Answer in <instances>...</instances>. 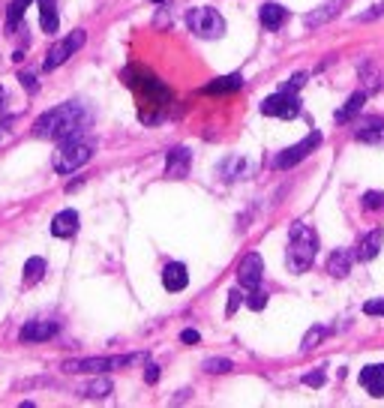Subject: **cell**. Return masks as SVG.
Returning a JSON list of instances; mask_svg holds the SVG:
<instances>
[{"label":"cell","mask_w":384,"mask_h":408,"mask_svg":"<svg viewBox=\"0 0 384 408\" xmlns=\"http://www.w3.org/2000/svg\"><path fill=\"white\" fill-rule=\"evenodd\" d=\"M360 84H364V90L369 94H376V90L381 87V72H378V66H372V63H364L360 66Z\"/></svg>","instance_id":"cell-26"},{"label":"cell","mask_w":384,"mask_h":408,"mask_svg":"<svg viewBox=\"0 0 384 408\" xmlns=\"http://www.w3.org/2000/svg\"><path fill=\"white\" fill-rule=\"evenodd\" d=\"M357 141H378L381 135H384V120L381 117H366V120H360L357 123Z\"/></svg>","instance_id":"cell-20"},{"label":"cell","mask_w":384,"mask_h":408,"mask_svg":"<svg viewBox=\"0 0 384 408\" xmlns=\"http://www.w3.org/2000/svg\"><path fill=\"white\" fill-rule=\"evenodd\" d=\"M189 165H192V153L186 147H174V151L165 156V174L172 180H184L189 174Z\"/></svg>","instance_id":"cell-11"},{"label":"cell","mask_w":384,"mask_h":408,"mask_svg":"<svg viewBox=\"0 0 384 408\" xmlns=\"http://www.w3.org/2000/svg\"><path fill=\"white\" fill-rule=\"evenodd\" d=\"M324 327H309V331H307V336H303V343H300V351H312L315 345H319L321 343V339H324Z\"/></svg>","instance_id":"cell-29"},{"label":"cell","mask_w":384,"mask_h":408,"mask_svg":"<svg viewBox=\"0 0 384 408\" xmlns=\"http://www.w3.org/2000/svg\"><path fill=\"white\" fill-rule=\"evenodd\" d=\"M246 306H250V310H255V312H262L264 306H267V294H264L262 288H250V298H246Z\"/></svg>","instance_id":"cell-31"},{"label":"cell","mask_w":384,"mask_h":408,"mask_svg":"<svg viewBox=\"0 0 384 408\" xmlns=\"http://www.w3.org/2000/svg\"><path fill=\"white\" fill-rule=\"evenodd\" d=\"M151 4H162V0H151Z\"/></svg>","instance_id":"cell-41"},{"label":"cell","mask_w":384,"mask_h":408,"mask_svg":"<svg viewBox=\"0 0 384 408\" xmlns=\"http://www.w3.org/2000/svg\"><path fill=\"white\" fill-rule=\"evenodd\" d=\"M262 115L267 117H282V120H295L300 115V99L291 90H279V94L267 96L262 102Z\"/></svg>","instance_id":"cell-7"},{"label":"cell","mask_w":384,"mask_h":408,"mask_svg":"<svg viewBox=\"0 0 384 408\" xmlns=\"http://www.w3.org/2000/svg\"><path fill=\"white\" fill-rule=\"evenodd\" d=\"M201 369L210 372V376H225V372L234 369V364H231L229 357H207L205 364H201Z\"/></svg>","instance_id":"cell-28"},{"label":"cell","mask_w":384,"mask_h":408,"mask_svg":"<svg viewBox=\"0 0 384 408\" xmlns=\"http://www.w3.org/2000/svg\"><path fill=\"white\" fill-rule=\"evenodd\" d=\"M90 123V111L84 102H60L51 111L37 117L33 123V135L37 139H51V141H66L82 135L84 127Z\"/></svg>","instance_id":"cell-1"},{"label":"cell","mask_w":384,"mask_h":408,"mask_svg":"<svg viewBox=\"0 0 384 408\" xmlns=\"http://www.w3.org/2000/svg\"><path fill=\"white\" fill-rule=\"evenodd\" d=\"M186 25L201 39H219L225 33V18L210 6H192L186 13Z\"/></svg>","instance_id":"cell-4"},{"label":"cell","mask_w":384,"mask_h":408,"mask_svg":"<svg viewBox=\"0 0 384 408\" xmlns=\"http://www.w3.org/2000/svg\"><path fill=\"white\" fill-rule=\"evenodd\" d=\"M111 390H115V384H111V378H105L103 372H99L96 378H90L87 384H82V390H78V393L87 396V400H105V396H108Z\"/></svg>","instance_id":"cell-19"},{"label":"cell","mask_w":384,"mask_h":408,"mask_svg":"<svg viewBox=\"0 0 384 408\" xmlns=\"http://www.w3.org/2000/svg\"><path fill=\"white\" fill-rule=\"evenodd\" d=\"M148 355H129V357H82V360H66L63 372H90V376H99L105 369H123L129 364H139Z\"/></svg>","instance_id":"cell-5"},{"label":"cell","mask_w":384,"mask_h":408,"mask_svg":"<svg viewBox=\"0 0 384 408\" xmlns=\"http://www.w3.org/2000/svg\"><path fill=\"white\" fill-rule=\"evenodd\" d=\"M360 384H364V388L369 390V396L381 400V396H384V364L360 369Z\"/></svg>","instance_id":"cell-15"},{"label":"cell","mask_w":384,"mask_h":408,"mask_svg":"<svg viewBox=\"0 0 384 408\" xmlns=\"http://www.w3.org/2000/svg\"><path fill=\"white\" fill-rule=\"evenodd\" d=\"M345 4H348V0H327L324 6L312 9V13H309L307 18H303V25H307V27H312V30H315V27H321V25H327V21H333L336 15H340Z\"/></svg>","instance_id":"cell-12"},{"label":"cell","mask_w":384,"mask_h":408,"mask_svg":"<svg viewBox=\"0 0 384 408\" xmlns=\"http://www.w3.org/2000/svg\"><path fill=\"white\" fill-rule=\"evenodd\" d=\"M364 312H366V315H384V298H381V300L364 303Z\"/></svg>","instance_id":"cell-36"},{"label":"cell","mask_w":384,"mask_h":408,"mask_svg":"<svg viewBox=\"0 0 384 408\" xmlns=\"http://www.w3.org/2000/svg\"><path fill=\"white\" fill-rule=\"evenodd\" d=\"M364 102H366V90H357V94H352L345 106H343L340 111H336V123H345V120H352L354 115H360Z\"/></svg>","instance_id":"cell-24"},{"label":"cell","mask_w":384,"mask_h":408,"mask_svg":"<svg viewBox=\"0 0 384 408\" xmlns=\"http://www.w3.org/2000/svg\"><path fill=\"white\" fill-rule=\"evenodd\" d=\"M243 303V294H241V288H231L229 291V306H225V315H234L237 312V306Z\"/></svg>","instance_id":"cell-32"},{"label":"cell","mask_w":384,"mask_h":408,"mask_svg":"<svg viewBox=\"0 0 384 408\" xmlns=\"http://www.w3.org/2000/svg\"><path fill=\"white\" fill-rule=\"evenodd\" d=\"M364 210H384V192H364Z\"/></svg>","instance_id":"cell-30"},{"label":"cell","mask_w":384,"mask_h":408,"mask_svg":"<svg viewBox=\"0 0 384 408\" xmlns=\"http://www.w3.org/2000/svg\"><path fill=\"white\" fill-rule=\"evenodd\" d=\"M381 15H384V4L372 6L369 13H364V15H357V21H376V18H381Z\"/></svg>","instance_id":"cell-38"},{"label":"cell","mask_w":384,"mask_h":408,"mask_svg":"<svg viewBox=\"0 0 384 408\" xmlns=\"http://www.w3.org/2000/svg\"><path fill=\"white\" fill-rule=\"evenodd\" d=\"M84 42H87V33H84V30H72L66 39L54 42L51 49H49V54H45V60H42V70H45V72H51V70H58V66H63V63L70 60L78 49H82Z\"/></svg>","instance_id":"cell-6"},{"label":"cell","mask_w":384,"mask_h":408,"mask_svg":"<svg viewBox=\"0 0 384 408\" xmlns=\"http://www.w3.org/2000/svg\"><path fill=\"white\" fill-rule=\"evenodd\" d=\"M262 276H264V258L258 253H250L243 255V262L237 264V282H241V288H258L262 286Z\"/></svg>","instance_id":"cell-9"},{"label":"cell","mask_w":384,"mask_h":408,"mask_svg":"<svg viewBox=\"0 0 384 408\" xmlns=\"http://www.w3.org/2000/svg\"><path fill=\"white\" fill-rule=\"evenodd\" d=\"M303 84H307V72H295V75H291L288 82H286V87H282V90H291V94H297Z\"/></svg>","instance_id":"cell-33"},{"label":"cell","mask_w":384,"mask_h":408,"mask_svg":"<svg viewBox=\"0 0 384 408\" xmlns=\"http://www.w3.org/2000/svg\"><path fill=\"white\" fill-rule=\"evenodd\" d=\"M303 384H307V388H321V384H324V369L307 372V376H303Z\"/></svg>","instance_id":"cell-34"},{"label":"cell","mask_w":384,"mask_h":408,"mask_svg":"<svg viewBox=\"0 0 384 408\" xmlns=\"http://www.w3.org/2000/svg\"><path fill=\"white\" fill-rule=\"evenodd\" d=\"M319 255V234L307 222H295L288 231V249H286V264L291 274H307Z\"/></svg>","instance_id":"cell-2"},{"label":"cell","mask_w":384,"mask_h":408,"mask_svg":"<svg viewBox=\"0 0 384 408\" xmlns=\"http://www.w3.org/2000/svg\"><path fill=\"white\" fill-rule=\"evenodd\" d=\"M162 286L168 291H184L189 286V274H186V264L184 262H168L162 270Z\"/></svg>","instance_id":"cell-14"},{"label":"cell","mask_w":384,"mask_h":408,"mask_svg":"<svg viewBox=\"0 0 384 408\" xmlns=\"http://www.w3.org/2000/svg\"><path fill=\"white\" fill-rule=\"evenodd\" d=\"M75 231H78V213H75L72 208L60 210L58 217L51 219V234H54V237H72Z\"/></svg>","instance_id":"cell-16"},{"label":"cell","mask_w":384,"mask_h":408,"mask_svg":"<svg viewBox=\"0 0 384 408\" xmlns=\"http://www.w3.org/2000/svg\"><path fill=\"white\" fill-rule=\"evenodd\" d=\"M60 331V324L58 321H51V319H37V321H27L25 327L18 331V339L21 343H49V339Z\"/></svg>","instance_id":"cell-10"},{"label":"cell","mask_w":384,"mask_h":408,"mask_svg":"<svg viewBox=\"0 0 384 408\" xmlns=\"http://www.w3.org/2000/svg\"><path fill=\"white\" fill-rule=\"evenodd\" d=\"M243 168H246L243 156H229V160L219 165V174H222V180H237V177L243 174Z\"/></svg>","instance_id":"cell-27"},{"label":"cell","mask_w":384,"mask_h":408,"mask_svg":"<svg viewBox=\"0 0 384 408\" xmlns=\"http://www.w3.org/2000/svg\"><path fill=\"white\" fill-rule=\"evenodd\" d=\"M321 144V132L319 129H312L307 139L303 141H297V144H291V147H286L276 160H274V168H291V165H297V162H303L307 156L315 151V147Z\"/></svg>","instance_id":"cell-8"},{"label":"cell","mask_w":384,"mask_h":408,"mask_svg":"<svg viewBox=\"0 0 384 408\" xmlns=\"http://www.w3.org/2000/svg\"><path fill=\"white\" fill-rule=\"evenodd\" d=\"M18 82H21V87H25L27 94H37V90H39L37 75H30V72H21V75H18Z\"/></svg>","instance_id":"cell-35"},{"label":"cell","mask_w":384,"mask_h":408,"mask_svg":"<svg viewBox=\"0 0 384 408\" xmlns=\"http://www.w3.org/2000/svg\"><path fill=\"white\" fill-rule=\"evenodd\" d=\"M30 4H33V0H13V4H9V9H6V30L9 33L21 25V18H25Z\"/></svg>","instance_id":"cell-25"},{"label":"cell","mask_w":384,"mask_h":408,"mask_svg":"<svg viewBox=\"0 0 384 408\" xmlns=\"http://www.w3.org/2000/svg\"><path fill=\"white\" fill-rule=\"evenodd\" d=\"M39 25L45 33H58L60 18H58V4L54 0H39Z\"/></svg>","instance_id":"cell-21"},{"label":"cell","mask_w":384,"mask_h":408,"mask_svg":"<svg viewBox=\"0 0 384 408\" xmlns=\"http://www.w3.org/2000/svg\"><path fill=\"white\" fill-rule=\"evenodd\" d=\"M243 87V75H222V78H213V82L205 87V94H234V90Z\"/></svg>","instance_id":"cell-22"},{"label":"cell","mask_w":384,"mask_h":408,"mask_svg":"<svg viewBox=\"0 0 384 408\" xmlns=\"http://www.w3.org/2000/svg\"><path fill=\"white\" fill-rule=\"evenodd\" d=\"M94 151H96L94 141L78 139V135H75V139H66V141L58 144V151H54V156H51V165H54V172H58V174H72L82 165L90 162Z\"/></svg>","instance_id":"cell-3"},{"label":"cell","mask_w":384,"mask_h":408,"mask_svg":"<svg viewBox=\"0 0 384 408\" xmlns=\"http://www.w3.org/2000/svg\"><path fill=\"white\" fill-rule=\"evenodd\" d=\"M144 381H148V384H156V381H160V366H156V364H148V366H144Z\"/></svg>","instance_id":"cell-39"},{"label":"cell","mask_w":384,"mask_h":408,"mask_svg":"<svg viewBox=\"0 0 384 408\" xmlns=\"http://www.w3.org/2000/svg\"><path fill=\"white\" fill-rule=\"evenodd\" d=\"M352 264H354V253H348V249H333L327 255V274L333 279H345L352 274Z\"/></svg>","instance_id":"cell-13"},{"label":"cell","mask_w":384,"mask_h":408,"mask_svg":"<svg viewBox=\"0 0 384 408\" xmlns=\"http://www.w3.org/2000/svg\"><path fill=\"white\" fill-rule=\"evenodd\" d=\"M258 18H262V25L267 30H279L288 21V9L279 6V4H264L262 9H258Z\"/></svg>","instance_id":"cell-17"},{"label":"cell","mask_w":384,"mask_h":408,"mask_svg":"<svg viewBox=\"0 0 384 408\" xmlns=\"http://www.w3.org/2000/svg\"><path fill=\"white\" fill-rule=\"evenodd\" d=\"M45 276V258H39V255H33V258H27L25 262V270H21V282L30 288V286H37V282Z\"/></svg>","instance_id":"cell-23"},{"label":"cell","mask_w":384,"mask_h":408,"mask_svg":"<svg viewBox=\"0 0 384 408\" xmlns=\"http://www.w3.org/2000/svg\"><path fill=\"white\" fill-rule=\"evenodd\" d=\"M180 343H186V345H196V343H201V333H198V331H192V327H186V331L180 333Z\"/></svg>","instance_id":"cell-37"},{"label":"cell","mask_w":384,"mask_h":408,"mask_svg":"<svg viewBox=\"0 0 384 408\" xmlns=\"http://www.w3.org/2000/svg\"><path fill=\"white\" fill-rule=\"evenodd\" d=\"M381 243H384V231L381 229H376L372 234H366L364 241L357 243V253H354V258H360V262H372L378 253H381Z\"/></svg>","instance_id":"cell-18"},{"label":"cell","mask_w":384,"mask_h":408,"mask_svg":"<svg viewBox=\"0 0 384 408\" xmlns=\"http://www.w3.org/2000/svg\"><path fill=\"white\" fill-rule=\"evenodd\" d=\"M4 99H6V90H4V87H0V102H4Z\"/></svg>","instance_id":"cell-40"}]
</instances>
